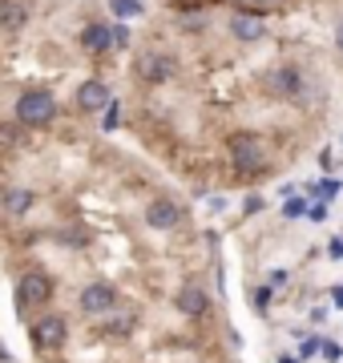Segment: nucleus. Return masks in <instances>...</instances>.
I'll list each match as a JSON object with an SVG mask.
<instances>
[{"label": "nucleus", "mask_w": 343, "mask_h": 363, "mask_svg": "<svg viewBox=\"0 0 343 363\" xmlns=\"http://www.w3.org/2000/svg\"><path fill=\"white\" fill-rule=\"evenodd\" d=\"M174 69H178V61H174L170 52H145L142 65H137V73H142L145 81L162 85V81H170V77H174Z\"/></svg>", "instance_id": "39448f33"}, {"label": "nucleus", "mask_w": 343, "mask_h": 363, "mask_svg": "<svg viewBox=\"0 0 343 363\" xmlns=\"http://www.w3.org/2000/svg\"><path fill=\"white\" fill-rule=\"evenodd\" d=\"M65 339H69V327H65V319H61V315H45V319L33 327V343H37L40 351L61 347Z\"/></svg>", "instance_id": "7ed1b4c3"}, {"label": "nucleus", "mask_w": 343, "mask_h": 363, "mask_svg": "<svg viewBox=\"0 0 343 363\" xmlns=\"http://www.w3.org/2000/svg\"><path fill=\"white\" fill-rule=\"evenodd\" d=\"M113 40H109V25H85L81 28V49L89 52H106Z\"/></svg>", "instance_id": "f8f14e48"}, {"label": "nucleus", "mask_w": 343, "mask_h": 363, "mask_svg": "<svg viewBox=\"0 0 343 363\" xmlns=\"http://www.w3.org/2000/svg\"><path fill=\"white\" fill-rule=\"evenodd\" d=\"M109 40H113L118 49H125V45H130V28L121 25V21H118V25H109Z\"/></svg>", "instance_id": "f3484780"}, {"label": "nucleus", "mask_w": 343, "mask_h": 363, "mask_svg": "<svg viewBox=\"0 0 343 363\" xmlns=\"http://www.w3.org/2000/svg\"><path fill=\"white\" fill-rule=\"evenodd\" d=\"M28 206H33V194H28V190H9V194H4V210H9V214H25Z\"/></svg>", "instance_id": "4468645a"}, {"label": "nucleus", "mask_w": 343, "mask_h": 363, "mask_svg": "<svg viewBox=\"0 0 343 363\" xmlns=\"http://www.w3.org/2000/svg\"><path fill=\"white\" fill-rule=\"evenodd\" d=\"M275 89L283 93V97H299V93H303V77H299V69H291V65L275 69Z\"/></svg>", "instance_id": "ddd939ff"}, {"label": "nucleus", "mask_w": 343, "mask_h": 363, "mask_svg": "<svg viewBox=\"0 0 343 363\" xmlns=\"http://www.w3.org/2000/svg\"><path fill=\"white\" fill-rule=\"evenodd\" d=\"M331 298H335V303L343 307V286H335V291H331Z\"/></svg>", "instance_id": "a878e982"}, {"label": "nucleus", "mask_w": 343, "mask_h": 363, "mask_svg": "<svg viewBox=\"0 0 343 363\" xmlns=\"http://www.w3.org/2000/svg\"><path fill=\"white\" fill-rule=\"evenodd\" d=\"M335 45H339V52H343V21H339V28H335Z\"/></svg>", "instance_id": "393cba45"}, {"label": "nucleus", "mask_w": 343, "mask_h": 363, "mask_svg": "<svg viewBox=\"0 0 343 363\" xmlns=\"http://www.w3.org/2000/svg\"><path fill=\"white\" fill-rule=\"evenodd\" d=\"M53 113H57V97L49 89H28L16 101V121H25V125H45V121H53Z\"/></svg>", "instance_id": "f257e3e1"}, {"label": "nucleus", "mask_w": 343, "mask_h": 363, "mask_svg": "<svg viewBox=\"0 0 343 363\" xmlns=\"http://www.w3.org/2000/svg\"><path fill=\"white\" fill-rule=\"evenodd\" d=\"M178 218H182V210H178V202H170V198H158V202L145 206V226H150V230H174Z\"/></svg>", "instance_id": "20e7f679"}, {"label": "nucleus", "mask_w": 343, "mask_h": 363, "mask_svg": "<svg viewBox=\"0 0 343 363\" xmlns=\"http://www.w3.org/2000/svg\"><path fill=\"white\" fill-rule=\"evenodd\" d=\"M109 101H113V93H109L106 81H85V85L77 89V105L81 109H89V113L93 109H106Z\"/></svg>", "instance_id": "6e6552de"}, {"label": "nucleus", "mask_w": 343, "mask_h": 363, "mask_svg": "<svg viewBox=\"0 0 343 363\" xmlns=\"http://www.w3.org/2000/svg\"><path fill=\"white\" fill-rule=\"evenodd\" d=\"M230 154H235V166L238 169H259L263 166V145L254 142V138H230Z\"/></svg>", "instance_id": "0eeeda50"}, {"label": "nucleus", "mask_w": 343, "mask_h": 363, "mask_svg": "<svg viewBox=\"0 0 343 363\" xmlns=\"http://www.w3.org/2000/svg\"><path fill=\"white\" fill-rule=\"evenodd\" d=\"M315 194H319V198H335V194H339V182H331V178H327V182H319Z\"/></svg>", "instance_id": "6ab92c4d"}, {"label": "nucleus", "mask_w": 343, "mask_h": 363, "mask_svg": "<svg viewBox=\"0 0 343 363\" xmlns=\"http://www.w3.org/2000/svg\"><path fill=\"white\" fill-rule=\"evenodd\" d=\"M287 283V271H271L266 274V286H283Z\"/></svg>", "instance_id": "412c9836"}, {"label": "nucleus", "mask_w": 343, "mask_h": 363, "mask_svg": "<svg viewBox=\"0 0 343 363\" xmlns=\"http://www.w3.org/2000/svg\"><path fill=\"white\" fill-rule=\"evenodd\" d=\"M230 33H235L238 40H263L266 25L251 13H238V16H230Z\"/></svg>", "instance_id": "9d476101"}, {"label": "nucleus", "mask_w": 343, "mask_h": 363, "mask_svg": "<svg viewBox=\"0 0 343 363\" xmlns=\"http://www.w3.org/2000/svg\"><path fill=\"white\" fill-rule=\"evenodd\" d=\"M113 303H118V291H113L109 283H89L85 291H81V307H85L89 315H101V311H109Z\"/></svg>", "instance_id": "423d86ee"}, {"label": "nucleus", "mask_w": 343, "mask_h": 363, "mask_svg": "<svg viewBox=\"0 0 343 363\" xmlns=\"http://www.w3.org/2000/svg\"><path fill=\"white\" fill-rule=\"evenodd\" d=\"M327 255H331V259H343V238H335V242H331Z\"/></svg>", "instance_id": "5701e85b"}, {"label": "nucleus", "mask_w": 343, "mask_h": 363, "mask_svg": "<svg viewBox=\"0 0 343 363\" xmlns=\"http://www.w3.org/2000/svg\"><path fill=\"white\" fill-rule=\"evenodd\" d=\"M49 298H53V279L49 274H40V271L21 274V283H16V303L21 307H40Z\"/></svg>", "instance_id": "f03ea898"}, {"label": "nucleus", "mask_w": 343, "mask_h": 363, "mask_svg": "<svg viewBox=\"0 0 343 363\" xmlns=\"http://www.w3.org/2000/svg\"><path fill=\"white\" fill-rule=\"evenodd\" d=\"M109 13L118 16V21H125V16H142L145 4L142 0H109Z\"/></svg>", "instance_id": "2eb2a0df"}, {"label": "nucleus", "mask_w": 343, "mask_h": 363, "mask_svg": "<svg viewBox=\"0 0 343 363\" xmlns=\"http://www.w3.org/2000/svg\"><path fill=\"white\" fill-rule=\"evenodd\" d=\"M319 347H323V343H319V339H307V343H303V355H315Z\"/></svg>", "instance_id": "b1692460"}, {"label": "nucleus", "mask_w": 343, "mask_h": 363, "mask_svg": "<svg viewBox=\"0 0 343 363\" xmlns=\"http://www.w3.org/2000/svg\"><path fill=\"white\" fill-rule=\"evenodd\" d=\"M307 218H311V222H323V218H327V206H323V202L307 206Z\"/></svg>", "instance_id": "aec40b11"}, {"label": "nucleus", "mask_w": 343, "mask_h": 363, "mask_svg": "<svg viewBox=\"0 0 343 363\" xmlns=\"http://www.w3.org/2000/svg\"><path fill=\"white\" fill-rule=\"evenodd\" d=\"M259 4H271V0H259Z\"/></svg>", "instance_id": "bb28decb"}, {"label": "nucleus", "mask_w": 343, "mask_h": 363, "mask_svg": "<svg viewBox=\"0 0 343 363\" xmlns=\"http://www.w3.org/2000/svg\"><path fill=\"white\" fill-rule=\"evenodd\" d=\"M0 206H4V202H0Z\"/></svg>", "instance_id": "cd10ccee"}, {"label": "nucleus", "mask_w": 343, "mask_h": 363, "mask_svg": "<svg viewBox=\"0 0 343 363\" xmlns=\"http://www.w3.org/2000/svg\"><path fill=\"white\" fill-rule=\"evenodd\" d=\"M319 351H323L327 359H339V355H343V351H339V343H323V347H319Z\"/></svg>", "instance_id": "4be33fe9"}, {"label": "nucleus", "mask_w": 343, "mask_h": 363, "mask_svg": "<svg viewBox=\"0 0 343 363\" xmlns=\"http://www.w3.org/2000/svg\"><path fill=\"white\" fill-rule=\"evenodd\" d=\"M121 125V105L118 101H109L106 105V121H101V130H118Z\"/></svg>", "instance_id": "dca6fc26"}, {"label": "nucleus", "mask_w": 343, "mask_h": 363, "mask_svg": "<svg viewBox=\"0 0 343 363\" xmlns=\"http://www.w3.org/2000/svg\"><path fill=\"white\" fill-rule=\"evenodd\" d=\"M174 303H178V311H182V315H190V319H198V315H206V307H210V298L202 295L198 286H182Z\"/></svg>", "instance_id": "1a4fd4ad"}, {"label": "nucleus", "mask_w": 343, "mask_h": 363, "mask_svg": "<svg viewBox=\"0 0 343 363\" xmlns=\"http://www.w3.org/2000/svg\"><path fill=\"white\" fill-rule=\"evenodd\" d=\"M303 214H307V202H299V198H291L283 206V218H303Z\"/></svg>", "instance_id": "a211bd4d"}, {"label": "nucleus", "mask_w": 343, "mask_h": 363, "mask_svg": "<svg viewBox=\"0 0 343 363\" xmlns=\"http://www.w3.org/2000/svg\"><path fill=\"white\" fill-rule=\"evenodd\" d=\"M28 25V9L21 0H0V28H9V33H21Z\"/></svg>", "instance_id": "9b49d317"}]
</instances>
